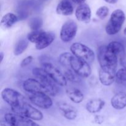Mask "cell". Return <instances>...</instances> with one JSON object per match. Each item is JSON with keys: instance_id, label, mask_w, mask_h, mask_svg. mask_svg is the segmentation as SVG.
I'll list each match as a JSON object with an SVG mask.
<instances>
[{"instance_id": "cell-1", "label": "cell", "mask_w": 126, "mask_h": 126, "mask_svg": "<svg viewBox=\"0 0 126 126\" xmlns=\"http://www.w3.org/2000/svg\"><path fill=\"white\" fill-rule=\"evenodd\" d=\"M97 59L100 68L116 72L118 57L108 50L107 46H101L97 50Z\"/></svg>"}, {"instance_id": "cell-2", "label": "cell", "mask_w": 126, "mask_h": 126, "mask_svg": "<svg viewBox=\"0 0 126 126\" xmlns=\"http://www.w3.org/2000/svg\"><path fill=\"white\" fill-rule=\"evenodd\" d=\"M30 42L35 44L37 50H43L50 45L55 39V34L52 32L42 30L33 31L27 36Z\"/></svg>"}, {"instance_id": "cell-3", "label": "cell", "mask_w": 126, "mask_h": 126, "mask_svg": "<svg viewBox=\"0 0 126 126\" xmlns=\"http://www.w3.org/2000/svg\"><path fill=\"white\" fill-rule=\"evenodd\" d=\"M125 20L126 15L124 11L121 9L114 11L111 14L109 21L106 25V33L108 35L118 34L121 30Z\"/></svg>"}, {"instance_id": "cell-4", "label": "cell", "mask_w": 126, "mask_h": 126, "mask_svg": "<svg viewBox=\"0 0 126 126\" xmlns=\"http://www.w3.org/2000/svg\"><path fill=\"white\" fill-rule=\"evenodd\" d=\"M32 72L34 77L36 78L37 79L46 89L49 94L55 96L58 93L59 89L57 86V84L43 68H34Z\"/></svg>"}, {"instance_id": "cell-5", "label": "cell", "mask_w": 126, "mask_h": 126, "mask_svg": "<svg viewBox=\"0 0 126 126\" xmlns=\"http://www.w3.org/2000/svg\"><path fill=\"white\" fill-rule=\"evenodd\" d=\"M12 111L14 113L34 121H41L43 119V113L26 101L18 107L12 108Z\"/></svg>"}, {"instance_id": "cell-6", "label": "cell", "mask_w": 126, "mask_h": 126, "mask_svg": "<svg viewBox=\"0 0 126 126\" xmlns=\"http://www.w3.org/2000/svg\"><path fill=\"white\" fill-rule=\"evenodd\" d=\"M70 50L73 55L79 59L85 60L89 63H92L94 61L95 54L93 50L82 43H73L70 46Z\"/></svg>"}, {"instance_id": "cell-7", "label": "cell", "mask_w": 126, "mask_h": 126, "mask_svg": "<svg viewBox=\"0 0 126 126\" xmlns=\"http://www.w3.org/2000/svg\"><path fill=\"white\" fill-rule=\"evenodd\" d=\"M1 95L2 100L11 106V109L18 107L25 101V97L20 93L11 88L4 89Z\"/></svg>"}, {"instance_id": "cell-8", "label": "cell", "mask_w": 126, "mask_h": 126, "mask_svg": "<svg viewBox=\"0 0 126 126\" xmlns=\"http://www.w3.org/2000/svg\"><path fill=\"white\" fill-rule=\"evenodd\" d=\"M70 68L81 78H88L91 76L92 70L89 63L85 60L73 55L70 61Z\"/></svg>"}, {"instance_id": "cell-9", "label": "cell", "mask_w": 126, "mask_h": 126, "mask_svg": "<svg viewBox=\"0 0 126 126\" xmlns=\"http://www.w3.org/2000/svg\"><path fill=\"white\" fill-rule=\"evenodd\" d=\"M48 94L43 92L27 93L30 101L33 104L42 109H49L52 106L53 102Z\"/></svg>"}, {"instance_id": "cell-10", "label": "cell", "mask_w": 126, "mask_h": 126, "mask_svg": "<svg viewBox=\"0 0 126 126\" xmlns=\"http://www.w3.org/2000/svg\"><path fill=\"white\" fill-rule=\"evenodd\" d=\"M77 32L76 22L73 20H68L63 24L60 30V39L64 43H69L75 38Z\"/></svg>"}, {"instance_id": "cell-11", "label": "cell", "mask_w": 126, "mask_h": 126, "mask_svg": "<svg viewBox=\"0 0 126 126\" xmlns=\"http://www.w3.org/2000/svg\"><path fill=\"white\" fill-rule=\"evenodd\" d=\"M42 68L49 74V76L57 84L61 86H65L67 84V80L63 73L58 68L52 63L49 62H44L42 64Z\"/></svg>"}, {"instance_id": "cell-12", "label": "cell", "mask_w": 126, "mask_h": 126, "mask_svg": "<svg viewBox=\"0 0 126 126\" xmlns=\"http://www.w3.org/2000/svg\"><path fill=\"white\" fill-rule=\"evenodd\" d=\"M4 119L5 121L12 126H39L33 119L14 113L5 114Z\"/></svg>"}, {"instance_id": "cell-13", "label": "cell", "mask_w": 126, "mask_h": 126, "mask_svg": "<svg viewBox=\"0 0 126 126\" xmlns=\"http://www.w3.org/2000/svg\"><path fill=\"white\" fill-rule=\"evenodd\" d=\"M23 88L27 93L43 92L48 94L46 89L38 79H36L29 78L26 79L23 83Z\"/></svg>"}, {"instance_id": "cell-14", "label": "cell", "mask_w": 126, "mask_h": 126, "mask_svg": "<svg viewBox=\"0 0 126 126\" xmlns=\"http://www.w3.org/2000/svg\"><path fill=\"white\" fill-rule=\"evenodd\" d=\"M75 16L78 20L85 23H89L91 20L92 12L88 4L86 3L79 4L75 11Z\"/></svg>"}, {"instance_id": "cell-15", "label": "cell", "mask_w": 126, "mask_h": 126, "mask_svg": "<svg viewBox=\"0 0 126 126\" xmlns=\"http://www.w3.org/2000/svg\"><path fill=\"white\" fill-rule=\"evenodd\" d=\"M58 107L66 119L74 120L77 117V111L71 105L65 102H60L58 103Z\"/></svg>"}, {"instance_id": "cell-16", "label": "cell", "mask_w": 126, "mask_h": 126, "mask_svg": "<svg viewBox=\"0 0 126 126\" xmlns=\"http://www.w3.org/2000/svg\"><path fill=\"white\" fill-rule=\"evenodd\" d=\"M116 73L100 68L98 73V78L100 83L105 86H111L115 81Z\"/></svg>"}, {"instance_id": "cell-17", "label": "cell", "mask_w": 126, "mask_h": 126, "mask_svg": "<svg viewBox=\"0 0 126 126\" xmlns=\"http://www.w3.org/2000/svg\"><path fill=\"white\" fill-rule=\"evenodd\" d=\"M56 12L61 16H71L74 12L73 6L69 0H62L57 6Z\"/></svg>"}, {"instance_id": "cell-18", "label": "cell", "mask_w": 126, "mask_h": 126, "mask_svg": "<svg viewBox=\"0 0 126 126\" xmlns=\"http://www.w3.org/2000/svg\"><path fill=\"white\" fill-rule=\"evenodd\" d=\"M111 104L113 108L116 110L124 109L126 107V93L119 92L116 94L111 98Z\"/></svg>"}, {"instance_id": "cell-19", "label": "cell", "mask_w": 126, "mask_h": 126, "mask_svg": "<svg viewBox=\"0 0 126 126\" xmlns=\"http://www.w3.org/2000/svg\"><path fill=\"white\" fill-rule=\"evenodd\" d=\"M108 50H110L111 52L115 54L119 59L122 60L126 57L125 55V48L122 43L118 41H113L110 42L107 46Z\"/></svg>"}, {"instance_id": "cell-20", "label": "cell", "mask_w": 126, "mask_h": 126, "mask_svg": "<svg viewBox=\"0 0 126 126\" xmlns=\"http://www.w3.org/2000/svg\"><path fill=\"white\" fill-rule=\"evenodd\" d=\"M18 21V17L14 14L7 13L2 16L0 22V27L2 30H7L11 28Z\"/></svg>"}, {"instance_id": "cell-21", "label": "cell", "mask_w": 126, "mask_h": 126, "mask_svg": "<svg viewBox=\"0 0 126 126\" xmlns=\"http://www.w3.org/2000/svg\"><path fill=\"white\" fill-rule=\"evenodd\" d=\"M105 102L100 98H94L89 101L86 106V110L91 113H96L100 111L105 107Z\"/></svg>"}, {"instance_id": "cell-22", "label": "cell", "mask_w": 126, "mask_h": 126, "mask_svg": "<svg viewBox=\"0 0 126 126\" xmlns=\"http://www.w3.org/2000/svg\"><path fill=\"white\" fill-rule=\"evenodd\" d=\"M66 93L70 100L75 103H79L82 102L84 96L79 89L70 87L66 90Z\"/></svg>"}, {"instance_id": "cell-23", "label": "cell", "mask_w": 126, "mask_h": 126, "mask_svg": "<svg viewBox=\"0 0 126 126\" xmlns=\"http://www.w3.org/2000/svg\"><path fill=\"white\" fill-rule=\"evenodd\" d=\"M28 41H29L28 39H22L18 41L14 48V54L16 56H18L23 54L28 47L29 44Z\"/></svg>"}, {"instance_id": "cell-24", "label": "cell", "mask_w": 126, "mask_h": 126, "mask_svg": "<svg viewBox=\"0 0 126 126\" xmlns=\"http://www.w3.org/2000/svg\"><path fill=\"white\" fill-rule=\"evenodd\" d=\"M73 55L72 53L70 52H63L60 54L59 57L60 65L66 68H70V61Z\"/></svg>"}, {"instance_id": "cell-25", "label": "cell", "mask_w": 126, "mask_h": 126, "mask_svg": "<svg viewBox=\"0 0 126 126\" xmlns=\"http://www.w3.org/2000/svg\"><path fill=\"white\" fill-rule=\"evenodd\" d=\"M64 75H65L66 80L71 82L78 83L81 81L80 76L71 68H67V70L64 72Z\"/></svg>"}, {"instance_id": "cell-26", "label": "cell", "mask_w": 126, "mask_h": 126, "mask_svg": "<svg viewBox=\"0 0 126 126\" xmlns=\"http://www.w3.org/2000/svg\"><path fill=\"white\" fill-rule=\"evenodd\" d=\"M115 81L118 84L126 85V68H120L116 72Z\"/></svg>"}, {"instance_id": "cell-27", "label": "cell", "mask_w": 126, "mask_h": 126, "mask_svg": "<svg viewBox=\"0 0 126 126\" xmlns=\"http://www.w3.org/2000/svg\"><path fill=\"white\" fill-rule=\"evenodd\" d=\"M109 9L107 6H101L96 11V16L100 20H104L109 14Z\"/></svg>"}, {"instance_id": "cell-28", "label": "cell", "mask_w": 126, "mask_h": 126, "mask_svg": "<svg viewBox=\"0 0 126 126\" xmlns=\"http://www.w3.org/2000/svg\"><path fill=\"white\" fill-rule=\"evenodd\" d=\"M43 25V20L41 18H33L29 22V26L33 31L38 30Z\"/></svg>"}, {"instance_id": "cell-29", "label": "cell", "mask_w": 126, "mask_h": 126, "mask_svg": "<svg viewBox=\"0 0 126 126\" xmlns=\"http://www.w3.org/2000/svg\"><path fill=\"white\" fill-rule=\"evenodd\" d=\"M33 57L32 55H28V56L26 57L24 59L22 60V61L20 63V66L22 68H24L25 66L29 65L31 63L33 62Z\"/></svg>"}, {"instance_id": "cell-30", "label": "cell", "mask_w": 126, "mask_h": 126, "mask_svg": "<svg viewBox=\"0 0 126 126\" xmlns=\"http://www.w3.org/2000/svg\"><path fill=\"white\" fill-rule=\"evenodd\" d=\"M103 116H100V115H96L94 118V121L95 123H97L98 124H101L103 123Z\"/></svg>"}, {"instance_id": "cell-31", "label": "cell", "mask_w": 126, "mask_h": 126, "mask_svg": "<svg viewBox=\"0 0 126 126\" xmlns=\"http://www.w3.org/2000/svg\"><path fill=\"white\" fill-rule=\"evenodd\" d=\"M74 3L77 4H81L85 3L86 0H71Z\"/></svg>"}, {"instance_id": "cell-32", "label": "cell", "mask_w": 126, "mask_h": 126, "mask_svg": "<svg viewBox=\"0 0 126 126\" xmlns=\"http://www.w3.org/2000/svg\"><path fill=\"white\" fill-rule=\"evenodd\" d=\"M105 2H108L109 4H116L117 2H118V0H104Z\"/></svg>"}, {"instance_id": "cell-33", "label": "cell", "mask_w": 126, "mask_h": 126, "mask_svg": "<svg viewBox=\"0 0 126 126\" xmlns=\"http://www.w3.org/2000/svg\"><path fill=\"white\" fill-rule=\"evenodd\" d=\"M120 61L121 62L122 65L124 66V68H126V57H124V59H122V60H121Z\"/></svg>"}, {"instance_id": "cell-34", "label": "cell", "mask_w": 126, "mask_h": 126, "mask_svg": "<svg viewBox=\"0 0 126 126\" xmlns=\"http://www.w3.org/2000/svg\"><path fill=\"white\" fill-rule=\"evenodd\" d=\"M4 57V54L3 53V52H0V62H2V60H3Z\"/></svg>"}, {"instance_id": "cell-35", "label": "cell", "mask_w": 126, "mask_h": 126, "mask_svg": "<svg viewBox=\"0 0 126 126\" xmlns=\"http://www.w3.org/2000/svg\"><path fill=\"white\" fill-rule=\"evenodd\" d=\"M0 126H12L10 125V124H8L7 122L5 121L4 123H3V122H1V125H0Z\"/></svg>"}, {"instance_id": "cell-36", "label": "cell", "mask_w": 126, "mask_h": 126, "mask_svg": "<svg viewBox=\"0 0 126 126\" xmlns=\"http://www.w3.org/2000/svg\"><path fill=\"white\" fill-rule=\"evenodd\" d=\"M124 34L126 36V27L124 28Z\"/></svg>"}]
</instances>
